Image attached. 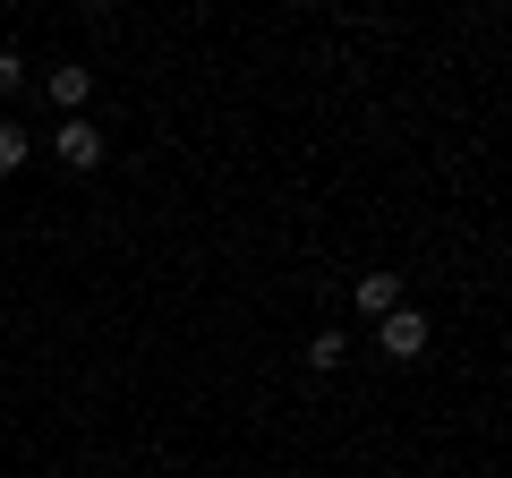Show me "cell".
Here are the masks:
<instances>
[{
	"instance_id": "cell-1",
	"label": "cell",
	"mask_w": 512,
	"mask_h": 478,
	"mask_svg": "<svg viewBox=\"0 0 512 478\" xmlns=\"http://www.w3.org/2000/svg\"><path fill=\"white\" fill-rule=\"evenodd\" d=\"M376 342H384V359H419L436 333H427V316H419V308H393V316H376Z\"/></svg>"
},
{
	"instance_id": "cell-2",
	"label": "cell",
	"mask_w": 512,
	"mask_h": 478,
	"mask_svg": "<svg viewBox=\"0 0 512 478\" xmlns=\"http://www.w3.org/2000/svg\"><path fill=\"white\" fill-rule=\"evenodd\" d=\"M52 154H60L69 171H94V163H103V129L77 111V120H60V129H52Z\"/></svg>"
},
{
	"instance_id": "cell-3",
	"label": "cell",
	"mask_w": 512,
	"mask_h": 478,
	"mask_svg": "<svg viewBox=\"0 0 512 478\" xmlns=\"http://www.w3.org/2000/svg\"><path fill=\"white\" fill-rule=\"evenodd\" d=\"M350 299H359V316H393V308H402V274H359Z\"/></svg>"
},
{
	"instance_id": "cell-4",
	"label": "cell",
	"mask_w": 512,
	"mask_h": 478,
	"mask_svg": "<svg viewBox=\"0 0 512 478\" xmlns=\"http://www.w3.org/2000/svg\"><path fill=\"white\" fill-rule=\"evenodd\" d=\"M86 94H94V77H86V69H52V103L69 111V120L86 111Z\"/></svg>"
},
{
	"instance_id": "cell-5",
	"label": "cell",
	"mask_w": 512,
	"mask_h": 478,
	"mask_svg": "<svg viewBox=\"0 0 512 478\" xmlns=\"http://www.w3.org/2000/svg\"><path fill=\"white\" fill-rule=\"evenodd\" d=\"M26 154H35V137H26L18 120H0V180H9V171H26Z\"/></svg>"
},
{
	"instance_id": "cell-6",
	"label": "cell",
	"mask_w": 512,
	"mask_h": 478,
	"mask_svg": "<svg viewBox=\"0 0 512 478\" xmlns=\"http://www.w3.org/2000/svg\"><path fill=\"white\" fill-rule=\"evenodd\" d=\"M342 350H350V342H342V333L325 325V333H316V342H308V368H316V376H333V368H342Z\"/></svg>"
},
{
	"instance_id": "cell-7",
	"label": "cell",
	"mask_w": 512,
	"mask_h": 478,
	"mask_svg": "<svg viewBox=\"0 0 512 478\" xmlns=\"http://www.w3.org/2000/svg\"><path fill=\"white\" fill-rule=\"evenodd\" d=\"M18 86H26V60H18V52H0V94H18Z\"/></svg>"
}]
</instances>
